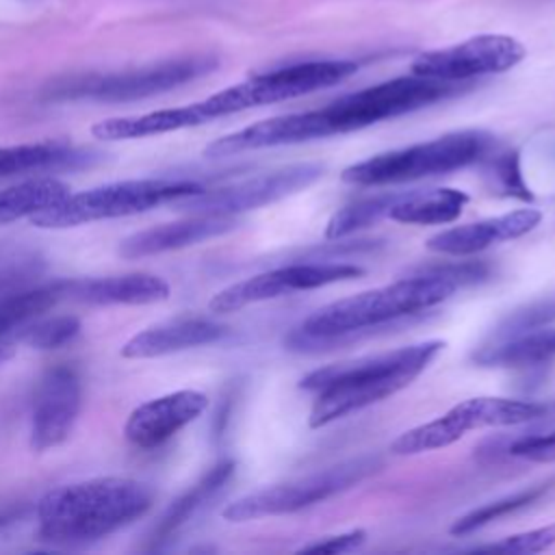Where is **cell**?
<instances>
[{
	"mask_svg": "<svg viewBox=\"0 0 555 555\" xmlns=\"http://www.w3.org/2000/svg\"><path fill=\"white\" fill-rule=\"evenodd\" d=\"M366 542V531L364 529H351L347 533H338V535H327L323 540H317L312 544H306L299 548V553H327V555H336V553H351L356 548H360Z\"/></svg>",
	"mask_w": 555,
	"mask_h": 555,
	"instance_id": "d590c367",
	"label": "cell"
},
{
	"mask_svg": "<svg viewBox=\"0 0 555 555\" xmlns=\"http://www.w3.org/2000/svg\"><path fill=\"white\" fill-rule=\"evenodd\" d=\"M555 479H548L546 483H538V486H531V488H525V490H518L509 496H503L499 501H492V503H486L468 514H464L462 518H457L453 525H451V535H468L481 527H486L488 522L492 520H499L512 512H518L527 505H531L533 501H538L540 496H544L551 488H553Z\"/></svg>",
	"mask_w": 555,
	"mask_h": 555,
	"instance_id": "4316f807",
	"label": "cell"
},
{
	"mask_svg": "<svg viewBox=\"0 0 555 555\" xmlns=\"http://www.w3.org/2000/svg\"><path fill=\"white\" fill-rule=\"evenodd\" d=\"M80 332V319L74 314H59L46 321H39L30 325L22 338L35 347V349H59L67 343H72Z\"/></svg>",
	"mask_w": 555,
	"mask_h": 555,
	"instance_id": "1f68e13d",
	"label": "cell"
},
{
	"mask_svg": "<svg viewBox=\"0 0 555 555\" xmlns=\"http://www.w3.org/2000/svg\"><path fill=\"white\" fill-rule=\"evenodd\" d=\"M377 466H379L377 457L360 455V457L340 462L336 466H330L325 470L241 496L234 503H230L221 512V516L230 522H247V520H258L267 516L293 514L356 486L366 475H371Z\"/></svg>",
	"mask_w": 555,
	"mask_h": 555,
	"instance_id": "ba28073f",
	"label": "cell"
},
{
	"mask_svg": "<svg viewBox=\"0 0 555 555\" xmlns=\"http://www.w3.org/2000/svg\"><path fill=\"white\" fill-rule=\"evenodd\" d=\"M462 436H464V431L460 429L455 418L447 412V414H442V416H438L429 423H423L418 427H412V429L403 431L399 438H395L390 442V453H395V455H416V453L449 447V444L457 442Z\"/></svg>",
	"mask_w": 555,
	"mask_h": 555,
	"instance_id": "83f0119b",
	"label": "cell"
},
{
	"mask_svg": "<svg viewBox=\"0 0 555 555\" xmlns=\"http://www.w3.org/2000/svg\"><path fill=\"white\" fill-rule=\"evenodd\" d=\"M525 59V46L509 35H477L462 43L429 50L412 61V74L449 80L470 82L488 74H503Z\"/></svg>",
	"mask_w": 555,
	"mask_h": 555,
	"instance_id": "30bf717a",
	"label": "cell"
},
{
	"mask_svg": "<svg viewBox=\"0 0 555 555\" xmlns=\"http://www.w3.org/2000/svg\"><path fill=\"white\" fill-rule=\"evenodd\" d=\"M80 403L82 388L78 373L67 364L48 369L33 399L30 449L41 453L63 444L76 425Z\"/></svg>",
	"mask_w": 555,
	"mask_h": 555,
	"instance_id": "7c38bea8",
	"label": "cell"
},
{
	"mask_svg": "<svg viewBox=\"0 0 555 555\" xmlns=\"http://www.w3.org/2000/svg\"><path fill=\"white\" fill-rule=\"evenodd\" d=\"M206 121H212L204 100L176 106V108H160L143 115H130V117H111L102 119L91 128V134L102 141H124V139H143L154 134H165L182 128L202 126Z\"/></svg>",
	"mask_w": 555,
	"mask_h": 555,
	"instance_id": "44dd1931",
	"label": "cell"
},
{
	"mask_svg": "<svg viewBox=\"0 0 555 555\" xmlns=\"http://www.w3.org/2000/svg\"><path fill=\"white\" fill-rule=\"evenodd\" d=\"M488 186L492 193L503 197H514L522 202H533V193L527 186L520 171V156L516 150H507L496 154L483 169Z\"/></svg>",
	"mask_w": 555,
	"mask_h": 555,
	"instance_id": "f546056e",
	"label": "cell"
},
{
	"mask_svg": "<svg viewBox=\"0 0 555 555\" xmlns=\"http://www.w3.org/2000/svg\"><path fill=\"white\" fill-rule=\"evenodd\" d=\"M219 59L212 54H189L167 59L154 65L132 67L108 74H76L56 78L43 87L41 98L65 100H95V102H132L150 95H158L182 87L195 78H202L217 69Z\"/></svg>",
	"mask_w": 555,
	"mask_h": 555,
	"instance_id": "8992f818",
	"label": "cell"
},
{
	"mask_svg": "<svg viewBox=\"0 0 555 555\" xmlns=\"http://www.w3.org/2000/svg\"><path fill=\"white\" fill-rule=\"evenodd\" d=\"M364 269L347 262H299V264H286L278 267L258 275H251L247 280L234 282L212 295L208 301L210 312H236L249 304L275 299L295 291H310L319 286H327L334 282L351 280L362 275Z\"/></svg>",
	"mask_w": 555,
	"mask_h": 555,
	"instance_id": "8fae6325",
	"label": "cell"
},
{
	"mask_svg": "<svg viewBox=\"0 0 555 555\" xmlns=\"http://www.w3.org/2000/svg\"><path fill=\"white\" fill-rule=\"evenodd\" d=\"M494 147V137L486 130H455L431 141L401 150L375 154L343 169V182L358 186H379L410 182L427 176L449 173L486 158Z\"/></svg>",
	"mask_w": 555,
	"mask_h": 555,
	"instance_id": "277c9868",
	"label": "cell"
},
{
	"mask_svg": "<svg viewBox=\"0 0 555 555\" xmlns=\"http://www.w3.org/2000/svg\"><path fill=\"white\" fill-rule=\"evenodd\" d=\"M460 429L483 427H514L535 421L555 418V399L529 401V399H505V397H473L449 410Z\"/></svg>",
	"mask_w": 555,
	"mask_h": 555,
	"instance_id": "ffe728a7",
	"label": "cell"
},
{
	"mask_svg": "<svg viewBox=\"0 0 555 555\" xmlns=\"http://www.w3.org/2000/svg\"><path fill=\"white\" fill-rule=\"evenodd\" d=\"M555 321V297L548 299H538L533 304H527L514 312H509L492 334V340H505L514 338L525 332H533L544 327L546 323Z\"/></svg>",
	"mask_w": 555,
	"mask_h": 555,
	"instance_id": "4dcf8cb0",
	"label": "cell"
},
{
	"mask_svg": "<svg viewBox=\"0 0 555 555\" xmlns=\"http://www.w3.org/2000/svg\"><path fill=\"white\" fill-rule=\"evenodd\" d=\"M236 225L238 221L234 219V215H193L189 219L160 223L156 228H147L124 238L119 245V254L124 258H145L154 254H165L221 236L234 230Z\"/></svg>",
	"mask_w": 555,
	"mask_h": 555,
	"instance_id": "e0dca14e",
	"label": "cell"
},
{
	"mask_svg": "<svg viewBox=\"0 0 555 555\" xmlns=\"http://www.w3.org/2000/svg\"><path fill=\"white\" fill-rule=\"evenodd\" d=\"M540 221L542 212L538 208H518L499 217L438 232L427 241V249L449 256H468L490 245L518 238L531 232Z\"/></svg>",
	"mask_w": 555,
	"mask_h": 555,
	"instance_id": "2e32d148",
	"label": "cell"
},
{
	"mask_svg": "<svg viewBox=\"0 0 555 555\" xmlns=\"http://www.w3.org/2000/svg\"><path fill=\"white\" fill-rule=\"evenodd\" d=\"M228 336V327L208 319H176L160 325H152L134 336H130L124 347L121 356L128 360H143V358H158L176 351H184L191 347H202L221 340Z\"/></svg>",
	"mask_w": 555,
	"mask_h": 555,
	"instance_id": "ac0fdd59",
	"label": "cell"
},
{
	"mask_svg": "<svg viewBox=\"0 0 555 555\" xmlns=\"http://www.w3.org/2000/svg\"><path fill=\"white\" fill-rule=\"evenodd\" d=\"M152 501V488L128 477L65 483L37 501V535L50 544H87L134 522Z\"/></svg>",
	"mask_w": 555,
	"mask_h": 555,
	"instance_id": "7a4b0ae2",
	"label": "cell"
},
{
	"mask_svg": "<svg viewBox=\"0 0 555 555\" xmlns=\"http://www.w3.org/2000/svg\"><path fill=\"white\" fill-rule=\"evenodd\" d=\"M321 173L323 165L319 163H295L230 186L212 191L202 189L199 193L182 197L173 204L191 215H236L284 199L310 186L314 180L321 178Z\"/></svg>",
	"mask_w": 555,
	"mask_h": 555,
	"instance_id": "9c48e42d",
	"label": "cell"
},
{
	"mask_svg": "<svg viewBox=\"0 0 555 555\" xmlns=\"http://www.w3.org/2000/svg\"><path fill=\"white\" fill-rule=\"evenodd\" d=\"M76 158L80 156L61 143H22L0 147V178L72 165Z\"/></svg>",
	"mask_w": 555,
	"mask_h": 555,
	"instance_id": "484cf974",
	"label": "cell"
},
{
	"mask_svg": "<svg viewBox=\"0 0 555 555\" xmlns=\"http://www.w3.org/2000/svg\"><path fill=\"white\" fill-rule=\"evenodd\" d=\"M555 544V522L546 527H538L531 531L514 533L501 542L494 544H483L475 546L473 551L479 553H520V555H531V553H542Z\"/></svg>",
	"mask_w": 555,
	"mask_h": 555,
	"instance_id": "d6a6232c",
	"label": "cell"
},
{
	"mask_svg": "<svg viewBox=\"0 0 555 555\" xmlns=\"http://www.w3.org/2000/svg\"><path fill=\"white\" fill-rule=\"evenodd\" d=\"M69 193V186L56 178H33L0 191V225L33 217Z\"/></svg>",
	"mask_w": 555,
	"mask_h": 555,
	"instance_id": "d4e9b609",
	"label": "cell"
},
{
	"mask_svg": "<svg viewBox=\"0 0 555 555\" xmlns=\"http://www.w3.org/2000/svg\"><path fill=\"white\" fill-rule=\"evenodd\" d=\"M470 82H449L425 76H401L356 93H347L323 106V117L332 134L366 128L382 119H390L438 100L466 91Z\"/></svg>",
	"mask_w": 555,
	"mask_h": 555,
	"instance_id": "52a82bcc",
	"label": "cell"
},
{
	"mask_svg": "<svg viewBox=\"0 0 555 555\" xmlns=\"http://www.w3.org/2000/svg\"><path fill=\"white\" fill-rule=\"evenodd\" d=\"M323 137H332V132L321 108H317V111L262 119L236 132H230L225 137H219L204 147V156L221 158V156H232L249 150L293 145V143L323 139Z\"/></svg>",
	"mask_w": 555,
	"mask_h": 555,
	"instance_id": "4fadbf2b",
	"label": "cell"
},
{
	"mask_svg": "<svg viewBox=\"0 0 555 555\" xmlns=\"http://www.w3.org/2000/svg\"><path fill=\"white\" fill-rule=\"evenodd\" d=\"M468 204V195L460 189H416V191H399L397 199L388 210V219L399 223H416V225H434L455 221L464 206Z\"/></svg>",
	"mask_w": 555,
	"mask_h": 555,
	"instance_id": "7402d4cb",
	"label": "cell"
},
{
	"mask_svg": "<svg viewBox=\"0 0 555 555\" xmlns=\"http://www.w3.org/2000/svg\"><path fill=\"white\" fill-rule=\"evenodd\" d=\"M202 189L204 186L199 182L189 178H141L111 182L87 191L67 193L63 199L33 215L30 221L37 228L63 230L91 221L145 212L150 208L195 195Z\"/></svg>",
	"mask_w": 555,
	"mask_h": 555,
	"instance_id": "5b68a950",
	"label": "cell"
},
{
	"mask_svg": "<svg viewBox=\"0 0 555 555\" xmlns=\"http://www.w3.org/2000/svg\"><path fill=\"white\" fill-rule=\"evenodd\" d=\"M399 191H388L375 197H366V199H358L353 204L343 206L340 210H336L325 228V236L327 238H343L356 230L369 228L382 219H388V210L392 206V202L397 199Z\"/></svg>",
	"mask_w": 555,
	"mask_h": 555,
	"instance_id": "f1b7e54d",
	"label": "cell"
},
{
	"mask_svg": "<svg viewBox=\"0 0 555 555\" xmlns=\"http://www.w3.org/2000/svg\"><path fill=\"white\" fill-rule=\"evenodd\" d=\"M509 455L529 460V462H555V431L538 436H520L507 447Z\"/></svg>",
	"mask_w": 555,
	"mask_h": 555,
	"instance_id": "e575fe53",
	"label": "cell"
},
{
	"mask_svg": "<svg viewBox=\"0 0 555 555\" xmlns=\"http://www.w3.org/2000/svg\"><path fill=\"white\" fill-rule=\"evenodd\" d=\"M234 473V462L232 460H221L217 462L208 473H204V477L199 481H195L184 494H180L169 507L167 512L160 516L156 529H154V546L163 540H167L169 535H173L180 527H184L232 477Z\"/></svg>",
	"mask_w": 555,
	"mask_h": 555,
	"instance_id": "603a6c76",
	"label": "cell"
},
{
	"mask_svg": "<svg viewBox=\"0 0 555 555\" xmlns=\"http://www.w3.org/2000/svg\"><path fill=\"white\" fill-rule=\"evenodd\" d=\"M555 358V330H533L483 345L473 353L481 366H527Z\"/></svg>",
	"mask_w": 555,
	"mask_h": 555,
	"instance_id": "cb8c5ba5",
	"label": "cell"
},
{
	"mask_svg": "<svg viewBox=\"0 0 555 555\" xmlns=\"http://www.w3.org/2000/svg\"><path fill=\"white\" fill-rule=\"evenodd\" d=\"M169 284L154 273H126L93 280H67L65 297L95 306H143L165 301Z\"/></svg>",
	"mask_w": 555,
	"mask_h": 555,
	"instance_id": "d6986e66",
	"label": "cell"
},
{
	"mask_svg": "<svg viewBox=\"0 0 555 555\" xmlns=\"http://www.w3.org/2000/svg\"><path fill=\"white\" fill-rule=\"evenodd\" d=\"M208 408L199 390H176L134 408L124 425V436L139 449H154L193 423Z\"/></svg>",
	"mask_w": 555,
	"mask_h": 555,
	"instance_id": "5bb4252c",
	"label": "cell"
},
{
	"mask_svg": "<svg viewBox=\"0 0 555 555\" xmlns=\"http://www.w3.org/2000/svg\"><path fill=\"white\" fill-rule=\"evenodd\" d=\"M486 262H462L425 269L418 275L364 291L323 306L288 334L291 349H310L336 343L343 336L410 317L447 301L457 288L488 278Z\"/></svg>",
	"mask_w": 555,
	"mask_h": 555,
	"instance_id": "6da1fadb",
	"label": "cell"
},
{
	"mask_svg": "<svg viewBox=\"0 0 555 555\" xmlns=\"http://www.w3.org/2000/svg\"><path fill=\"white\" fill-rule=\"evenodd\" d=\"M442 347L444 340H423L379 356L312 371L299 384L304 390L317 392L308 416L310 427H323L408 388Z\"/></svg>",
	"mask_w": 555,
	"mask_h": 555,
	"instance_id": "3957f363",
	"label": "cell"
},
{
	"mask_svg": "<svg viewBox=\"0 0 555 555\" xmlns=\"http://www.w3.org/2000/svg\"><path fill=\"white\" fill-rule=\"evenodd\" d=\"M41 269L43 262L30 251H0V293L26 284Z\"/></svg>",
	"mask_w": 555,
	"mask_h": 555,
	"instance_id": "836d02e7",
	"label": "cell"
},
{
	"mask_svg": "<svg viewBox=\"0 0 555 555\" xmlns=\"http://www.w3.org/2000/svg\"><path fill=\"white\" fill-rule=\"evenodd\" d=\"M358 72V63L349 59H330V61H306L262 72L247 78L254 106L273 104L291 98L312 93L343 82Z\"/></svg>",
	"mask_w": 555,
	"mask_h": 555,
	"instance_id": "9a60e30c",
	"label": "cell"
}]
</instances>
